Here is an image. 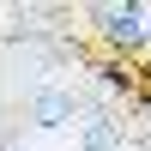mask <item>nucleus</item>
<instances>
[{"label": "nucleus", "mask_w": 151, "mask_h": 151, "mask_svg": "<svg viewBox=\"0 0 151 151\" xmlns=\"http://www.w3.org/2000/svg\"><path fill=\"white\" fill-rule=\"evenodd\" d=\"M30 121H36L42 133H60V127H73V121H79V97L42 79V85L30 91Z\"/></svg>", "instance_id": "f03ea898"}, {"label": "nucleus", "mask_w": 151, "mask_h": 151, "mask_svg": "<svg viewBox=\"0 0 151 151\" xmlns=\"http://www.w3.org/2000/svg\"><path fill=\"white\" fill-rule=\"evenodd\" d=\"M85 151H121V127L109 121V109H85Z\"/></svg>", "instance_id": "7ed1b4c3"}, {"label": "nucleus", "mask_w": 151, "mask_h": 151, "mask_svg": "<svg viewBox=\"0 0 151 151\" xmlns=\"http://www.w3.org/2000/svg\"><path fill=\"white\" fill-rule=\"evenodd\" d=\"M91 18H97V30H103V42H115V48H145L151 42V12L145 6H91Z\"/></svg>", "instance_id": "f257e3e1"}, {"label": "nucleus", "mask_w": 151, "mask_h": 151, "mask_svg": "<svg viewBox=\"0 0 151 151\" xmlns=\"http://www.w3.org/2000/svg\"><path fill=\"white\" fill-rule=\"evenodd\" d=\"M6 151H18V145H6Z\"/></svg>", "instance_id": "20e7f679"}]
</instances>
